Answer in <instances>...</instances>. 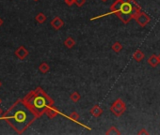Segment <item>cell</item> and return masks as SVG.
Returning <instances> with one entry per match:
<instances>
[{
    "label": "cell",
    "mask_w": 160,
    "mask_h": 135,
    "mask_svg": "<svg viewBox=\"0 0 160 135\" xmlns=\"http://www.w3.org/2000/svg\"><path fill=\"white\" fill-rule=\"evenodd\" d=\"M38 118L30 108L22 100L15 101L2 116L7 123L18 134H22Z\"/></svg>",
    "instance_id": "cell-1"
},
{
    "label": "cell",
    "mask_w": 160,
    "mask_h": 135,
    "mask_svg": "<svg viewBox=\"0 0 160 135\" xmlns=\"http://www.w3.org/2000/svg\"><path fill=\"white\" fill-rule=\"evenodd\" d=\"M140 11H141L140 6L135 1V0H116V1L110 6L109 12H107L106 14L93 17L91 20H96L105 16L116 14L117 17L122 23L126 24L131 20L136 18Z\"/></svg>",
    "instance_id": "cell-2"
},
{
    "label": "cell",
    "mask_w": 160,
    "mask_h": 135,
    "mask_svg": "<svg viewBox=\"0 0 160 135\" xmlns=\"http://www.w3.org/2000/svg\"><path fill=\"white\" fill-rule=\"evenodd\" d=\"M23 101L38 118L45 114L49 107L54 105V101L41 87H37L35 90L30 91Z\"/></svg>",
    "instance_id": "cell-3"
},
{
    "label": "cell",
    "mask_w": 160,
    "mask_h": 135,
    "mask_svg": "<svg viewBox=\"0 0 160 135\" xmlns=\"http://www.w3.org/2000/svg\"><path fill=\"white\" fill-rule=\"evenodd\" d=\"M126 111V104L121 99H117L114 103L110 106V112H111L116 117H120L125 114Z\"/></svg>",
    "instance_id": "cell-4"
},
{
    "label": "cell",
    "mask_w": 160,
    "mask_h": 135,
    "mask_svg": "<svg viewBox=\"0 0 160 135\" xmlns=\"http://www.w3.org/2000/svg\"><path fill=\"white\" fill-rule=\"evenodd\" d=\"M135 20H136L137 23H139L140 27H145L147 24L151 22V17L148 14H146V13H144V12L140 11L138 14V16L135 18Z\"/></svg>",
    "instance_id": "cell-5"
},
{
    "label": "cell",
    "mask_w": 160,
    "mask_h": 135,
    "mask_svg": "<svg viewBox=\"0 0 160 135\" xmlns=\"http://www.w3.org/2000/svg\"><path fill=\"white\" fill-rule=\"evenodd\" d=\"M51 26H52V27H53L54 29H56V30H59L61 27H63V26H64V22H63V20L61 19L60 17L56 16V17L51 21Z\"/></svg>",
    "instance_id": "cell-6"
},
{
    "label": "cell",
    "mask_w": 160,
    "mask_h": 135,
    "mask_svg": "<svg viewBox=\"0 0 160 135\" xmlns=\"http://www.w3.org/2000/svg\"><path fill=\"white\" fill-rule=\"evenodd\" d=\"M15 55L20 59V60H24L28 55V51L27 50L24 46H20L17 50L15 51Z\"/></svg>",
    "instance_id": "cell-7"
},
{
    "label": "cell",
    "mask_w": 160,
    "mask_h": 135,
    "mask_svg": "<svg viewBox=\"0 0 160 135\" xmlns=\"http://www.w3.org/2000/svg\"><path fill=\"white\" fill-rule=\"evenodd\" d=\"M60 114V112L58 111V110L53 105V106H50L45 112V115L49 117V118H54L56 116H58V115Z\"/></svg>",
    "instance_id": "cell-8"
},
{
    "label": "cell",
    "mask_w": 160,
    "mask_h": 135,
    "mask_svg": "<svg viewBox=\"0 0 160 135\" xmlns=\"http://www.w3.org/2000/svg\"><path fill=\"white\" fill-rule=\"evenodd\" d=\"M104 111L103 109L99 106V105H94L91 110H90V114L93 116V117H99L103 115Z\"/></svg>",
    "instance_id": "cell-9"
},
{
    "label": "cell",
    "mask_w": 160,
    "mask_h": 135,
    "mask_svg": "<svg viewBox=\"0 0 160 135\" xmlns=\"http://www.w3.org/2000/svg\"><path fill=\"white\" fill-rule=\"evenodd\" d=\"M148 64L152 67V68H155L158 64H159V60H158V56L156 55H152L148 60H147Z\"/></svg>",
    "instance_id": "cell-10"
},
{
    "label": "cell",
    "mask_w": 160,
    "mask_h": 135,
    "mask_svg": "<svg viewBox=\"0 0 160 135\" xmlns=\"http://www.w3.org/2000/svg\"><path fill=\"white\" fill-rule=\"evenodd\" d=\"M144 57H145V55L141 50H137L133 54V59L135 61H137V62H140V61L144 59Z\"/></svg>",
    "instance_id": "cell-11"
},
{
    "label": "cell",
    "mask_w": 160,
    "mask_h": 135,
    "mask_svg": "<svg viewBox=\"0 0 160 135\" xmlns=\"http://www.w3.org/2000/svg\"><path fill=\"white\" fill-rule=\"evenodd\" d=\"M64 45L68 48V49H72L73 46L76 45V41L73 40L72 37H68V38L64 41Z\"/></svg>",
    "instance_id": "cell-12"
},
{
    "label": "cell",
    "mask_w": 160,
    "mask_h": 135,
    "mask_svg": "<svg viewBox=\"0 0 160 135\" xmlns=\"http://www.w3.org/2000/svg\"><path fill=\"white\" fill-rule=\"evenodd\" d=\"M68 118H70L71 120H73V122H76V123H79V118H80V115H79V114L78 113H76V112H73V113H71L70 114V115L68 116ZM80 124V123H79ZM81 126H84V127H86L85 125H83V124H80Z\"/></svg>",
    "instance_id": "cell-13"
},
{
    "label": "cell",
    "mask_w": 160,
    "mask_h": 135,
    "mask_svg": "<svg viewBox=\"0 0 160 135\" xmlns=\"http://www.w3.org/2000/svg\"><path fill=\"white\" fill-rule=\"evenodd\" d=\"M70 99H71V101H73V102H78L79 101H80V99H81V96H80V94L77 92V91H75V92H73L71 95H70Z\"/></svg>",
    "instance_id": "cell-14"
},
{
    "label": "cell",
    "mask_w": 160,
    "mask_h": 135,
    "mask_svg": "<svg viewBox=\"0 0 160 135\" xmlns=\"http://www.w3.org/2000/svg\"><path fill=\"white\" fill-rule=\"evenodd\" d=\"M39 70L43 73V74H45V73H47L49 70H50V67H49V65L45 62H43L40 66H39Z\"/></svg>",
    "instance_id": "cell-15"
},
{
    "label": "cell",
    "mask_w": 160,
    "mask_h": 135,
    "mask_svg": "<svg viewBox=\"0 0 160 135\" xmlns=\"http://www.w3.org/2000/svg\"><path fill=\"white\" fill-rule=\"evenodd\" d=\"M46 19H47L46 16L43 13V12H40V13H38L36 15V17H35L36 22L39 23H43L46 21Z\"/></svg>",
    "instance_id": "cell-16"
},
{
    "label": "cell",
    "mask_w": 160,
    "mask_h": 135,
    "mask_svg": "<svg viewBox=\"0 0 160 135\" xmlns=\"http://www.w3.org/2000/svg\"><path fill=\"white\" fill-rule=\"evenodd\" d=\"M111 49H112V51H114L115 53H120L122 50V45L119 41H116L112 44Z\"/></svg>",
    "instance_id": "cell-17"
},
{
    "label": "cell",
    "mask_w": 160,
    "mask_h": 135,
    "mask_svg": "<svg viewBox=\"0 0 160 135\" xmlns=\"http://www.w3.org/2000/svg\"><path fill=\"white\" fill-rule=\"evenodd\" d=\"M106 135H120L121 132L119 131V130L116 127H111L106 131Z\"/></svg>",
    "instance_id": "cell-18"
},
{
    "label": "cell",
    "mask_w": 160,
    "mask_h": 135,
    "mask_svg": "<svg viewBox=\"0 0 160 135\" xmlns=\"http://www.w3.org/2000/svg\"><path fill=\"white\" fill-rule=\"evenodd\" d=\"M85 3H86V0H75V5H76L79 8L82 7Z\"/></svg>",
    "instance_id": "cell-19"
},
{
    "label": "cell",
    "mask_w": 160,
    "mask_h": 135,
    "mask_svg": "<svg viewBox=\"0 0 160 135\" xmlns=\"http://www.w3.org/2000/svg\"><path fill=\"white\" fill-rule=\"evenodd\" d=\"M64 2L66 3L67 6L71 7V6H73V4H75V0H64Z\"/></svg>",
    "instance_id": "cell-20"
},
{
    "label": "cell",
    "mask_w": 160,
    "mask_h": 135,
    "mask_svg": "<svg viewBox=\"0 0 160 135\" xmlns=\"http://www.w3.org/2000/svg\"><path fill=\"white\" fill-rule=\"evenodd\" d=\"M138 134H139V135H141V134H146V135H148V134H149V132L147 131L145 129H141V130H140L138 132Z\"/></svg>",
    "instance_id": "cell-21"
},
{
    "label": "cell",
    "mask_w": 160,
    "mask_h": 135,
    "mask_svg": "<svg viewBox=\"0 0 160 135\" xmlns=\"http://www.w3.org/2000/svg\"><path fill=\"white\" fill-rule=\"evenodd\" d=\"M2 115H3V113H2V109H1V108H0V117H1V116H2Z\"/></svg>",
    "instance_id": "cell-22"
},
{
    "label": "cell",
    "mask_w": 160,
    "mask_h": 135,
    "mask_svg": "<svg viewBox=\"0 0 160 135\" xmlns=\"http://www.w3.org/2000/svg\"><path fill=\"white\" fill-rule=\"evenodd\" d=\"M2 23H3V20H2L1 18H0V27L2 26Z\"/></svg>",
    "instance_id": "cell-23"
},
{
    "label": "cell",
    "mask_w": 160,
    "mask_h": 135,
    "mask_svg": "<svg viewBox=\"0 0 160 135\" xmlns=\"http://www.w3.org/2000/svg\"><path fill=\"white\" fill-rule=\"evenodd\" d=\"M157 56H158V60H159V64H160V54H159V55H158Z\"/></svg>",
    "instance_id": "cell-24"
},
{
    "label": "cell",
    "mask_w": 160,
    "mask_h": 135,
    "mask_svg": "<svg viewBox=\"0 0 160 135\" xmlns=\"http://www.w3.org/2000/svg\"><path fill=\"white\" fill-rule=\"evenodd\" d=\"M101 1H102V2H106L107 0H101Z\"/></svg>",
    "instance_id": "cell-25"
},
{
    "label": "cell",
    "mask_w": 160,
    "mask_h": 135,
    "mask_svg": "<svg viewBox=\"0 0 160 135\" xmlns=\"http://www.w3.org/2000/svg\"><path fill=\"white\" fill-rule=\"evenodd\" d=\"M1 85H2V83H1V81H0V87H1Z\"/></svg>",
    "instance_id": "cell-26"
},
{
    "label": "cell",
    "mask_w": 160,
    "mask_h": 135,
    "mask_svg": "<svg viewBox=\"0 0 160 135\" xmlns=\"http://www.w3.org/2000/svg\"><path fill=\"white\" fill-rule=\"evenodd\" d=\"M1 102H2V100H1V99H0V104H1Z\"/></svg>",
    "instance_id": "cell-27"
},
{
    "label": "cell",
    "mask_w": 160,
    "mask_h": 135,
    "mask_svg": "<svg viewBox=\"0 0 160 135\" xmlns=\"http://www.w3.org/2000/svg\"><path fill=\"white\" fill-rule=\"evenodd\" d=\"M33 1H39V0H33Z\"/></svg>",
    "instance_id": "cell-28"
}]
</instances>
